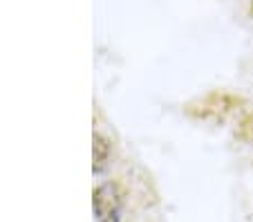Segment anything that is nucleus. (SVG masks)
<instances>
[{
    "instance_id": "f257e3e1",
    "label": "nucleus",
    "mask_w": 253,
    "mask_h": 222,
    "mask_svg": "<svg viewBox=\"0 0 253 222\" xmlns=\"http://www.w3.org/2000/svg\"><path fill=\"white\" fill-rule=\"evenodd\" d=\"M94 213L99 222H121V198L112 184L94 191Z\"/></svg>"
},
{
    "instance_id": "f03ea898",
    "label": "nucleus",
    "mask_w": 253,
    "mask_h": 222,
    "mask_svg": "<svg viewBox=\"0 0 253 222\" xmlns=\"http://www.w3.org/2000/svg\"><path fill=\"white\" fill-rule=\"evenodd\" d=\"M105 160H108V144L101 135H94V171L99 173L105 166Z\"/></svg>"
}]
</instances>
